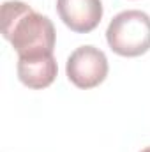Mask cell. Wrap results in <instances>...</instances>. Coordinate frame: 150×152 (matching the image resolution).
Wrapping results in <instances>:
<instances>
[{"label": "cell", "mask_w": 150, "mask_h": 152, "mask_svg": "<svg viewBox=\"0 0 150 152\" xmlns=\"http://www.w3.org/2000/svg\"><path fill=\"white\" fill-rule=\"evenodd\" d=\"M2 34L18 57L53 53L57 41L53 21L21 0L2 4Z\"/></svg>", "instance_id": "6da1fadb"}, {"label": "cell", "mask_w": 150, "mask_h": 152, "mask_svg": "<svg viewBox=\"0 0 150 152\" xmlns=\"http://www.w3.org/2000/svg\"><path fill=\"white\" fill-rule=\"evenodd\" d=\"M106 41L120 57H140L150 50V16L129 9L118 12L106 28Z\"/></svg>", "instance_id": "7a4b0ae2"}, {"label": "cell", "mask_w": 150, "mask_h": 152, "mask_svg": "<svg viewBox=\"0 0 150 152\" xmlns=\"http://www.w3.org/2000/svg\"><path fill=\"white\" fill-rule=\"evenodd\" d=\"M108 71H110V66L104 51H101L92 44L76 48L69 55L66 64V75L69 81L83 90L101 85L106 80Z\"/></svg>", "instance_id": "3957f363"}, {"label": "cell", "mask_w": 150, "mask_h": 152, "mask_svg": "<svg viewBox=\"0 0 150 152\" xmlns=\"http://www.w3.org/2000/svg\"><path fill=\"white\" fill-rule=\"evenodd\" d=\"M57 12L64 25L76 34H88L103 20L101 0H57Z\"/></svg>", "instance_id": "277c9868"}, {"label": "cell", "mask_w": 150, "mask_h": 152, "mask_svg": "<svg viewBox=\"0 0 150 152\" xmlns=\"http://www.w3.org/2000/svg\"><path fill=\"white\" fill-rule=\"evenodd\" d=\"M58 75V66L53 53H42L32 57H18V78L34 90L50 87Z\"/></svg>", "instance_id": "5b68a950"}, {"label": "cell", "mask_w": 150, "mask_h": 152, "mask_svg": "<svg viewBox=\"0 0 150 152\" xmlns=\"http://www.w3.org/2000/svg\"><path fill=\"white\" fill-rule=\"evenodd\" d=\"M140 152H150V147H145L143 151H140Z\"/></svg>", "instance_id": "8992f818"}]
</instances>
